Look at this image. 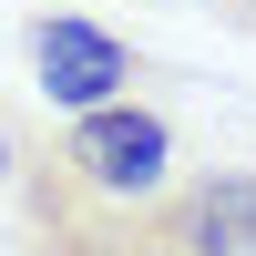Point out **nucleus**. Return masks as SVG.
<instances>
[{"instance_id": "obj_1", "label": "nucleus", "mask_w": 256, "mask_h": 256, "mask_svg": "<svg viewBox=\"0 0 256 256\" xmlns=\"http://www.w3.org/2000/svg\"><path fill=\"white\" fill-rule=\"evenodd\" d=\"M10 256H184L123 195H92L62 154H20L10 174Z\"/></svg>"}, {"instance_id": "obj_2", "label": "nucleus", "mask_w": 256, "mask_h": 256, "mask_svg": "<svg viewBox=\"0 0 256 256\" xmlns=\"http://www.w3.org/2000/svg\"><path fill=\"white\" fill-rule=\"evenodd\" d=\"M52 154L72 164L92 195L144 205V195H164V174H174V123L144 113V102H92V113H72V134H62Z\"/></svg>"}, {"instance_id": "obj_3", "label": "nucleus", "mask_w": 256, "mask_h": 256, "mask_svg": "<svg viewBox=\"0 0 256 256\" xmlns=\"http://www.w3.org/2000/svg\"><path fill=\"white\" fill-rule=\"evenodd\" d=\"M31 72H41V92H52L62 113H92V102L134 92V52H123L102 20H82V10H41L31 20Z\"/></svg>"}, {"instance_id": "obj_4", "label": "nucleus", "mask_w": 256, "mask_h": 256, "mask_svg": "<svg viewBox=\"0 0 256 256\" xmlns=\"http://www.w3.org/2000/svg\"><path fill=\"white\" fill-rule=\"evenodd\" d=\"M144 216L184 256H256V174H205L174 195H144Z\"/></svg>"}, {"instance_id": "obj_5", "label": "nucleus", "mask_w": 256, "mask_h": 256, "mask_svg": "<svg viewBox=\"0 0 256 256\" xmlns=\"http://www.w3.org/2000/svg\"><path fill=\"white\" fill-rule=\"evenodd\" d=\"M20 174V144H10V123H0V184H10Z\"/></svg>"}]
</instances>
